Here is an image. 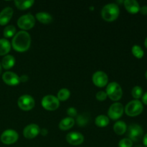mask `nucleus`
Segmentation results:
<instances>
[{"label":"nucleus","mask_w":147,"mask_h":147,"mask_svg":"<svg viewBox=\"0 0 147 147\" xmlns=\"http://www.w3.org/2000/svg\"><path fill=\"white\" fill-rule=\"evenodd\" d=\"M31 37L26 31H20L14 36L11 40V46L17 52L23 53L30 48Z\"/></svg>","instance_id":"f257e3e1"},{"label":"nucleus","mask_w":147,"mask_h":147,"mask_svg":"<svg viewBox=\"0 0 147 147\" xmlns=\"http://www.w3.org/2000/svg\"><path fill=\"white\" fill-rule=\"evenodd\" d=\"M119 12L120 10L117 4L113 3L106 4L101 10L102 18L107 22H113L118 18Z\"/></svg>","instance_id":"f03ea898"},{"label":"nucleus","mask_w":147,"mask_h":147,"mask_svg":"<svg viewBox=\"0 0 147 147\" xmlns=\"http://www.w3.org/2000/svg\"><path fill=\"white\" fill-rule=\"evenodd\" d=\"M144 109L143 103L139 100H133L129 102L125 107V113L131 117H135L142 113Z\"/></svg>","instance_id":"7ed1b4c3"},{"label":"nucleus","mask_w":147,"mask_h":147,"mask_svg":"<svg viewBox=\"0 0 147 147\" xmlns=\"http://www.w3.org/2000/svg\"><path fill=\"white\" fill-rule=\"evenodd\" d=\"M106 94L110 98L111 100L117 101L121 98L123 96V90L119 83L112 82L109 83L106 88Z\"/></svg>","instance_id":"20e7f679"},{"label":"nucleus","mask_w":147,"mask_h":147,"mask_svg":"<svg viewBox=\"0 0 147 147\" xmlns=\"http://www.w3.org/2000/svg\"><path fill=\"white\" fill-rule=\"evenodd\" d=\"M143 129L137 123H132L128 128V136L133 142H139L143 138Z\"/></svg>","instance_id":"39448f33"},{"label":"nucleus","mask_w":147,"mask_h":147,"mask_svg":"<svg viewBox=\"0 0 147 147\" xmlns=\"http://www.w3.org/2000/svg\"><path fill=\"white\" fill-rule=\"evenodd\" d=\"M35 24V18L31 14L21 16L17 20V25L20 29L28 30L32 28Z\"/></svg>","instance_id":"423d86ee"},{"label":"nucleus","mask_w":147,"mask_h":147,"mask_svg":"<svg viewBox=\"0 0 147 147\" xmlns=\"http://www.w3.org/2000/svg\"><path fill=\"white\" fill-rule=\"evenodd\" d=\"M42 106L47 111H55L60 106V100L55 96L47 95L43 97L42 100Z\"/></svg>","instance_id":"0eeeda50"},{"label":"nucleus","mask_w":147,"mask_h":147,"mask_svg":"<svg viewBox=\"0 0 147 147\" xmlns=\"http://www.w3.org/2000/svg\"><path fill=\"white\" fill-rule=\"evenodd\" d=\"M19 135L16 131L12 129L6 130L1 134L0 136V140L4 144L10 145L13 144L18 140Z\"/></svg>","instance_id":"6e6552de"},{"label":"nucleus","mask_w":147,"mask_h":147,"mask_svg":"<svg viewBox=\"0 0 147 147\" xmlns=\"http://www.w3.org/2000/svg\"><path fill=\"white\" fill-rule=\"evenodd\" d=\"M17 103L20 109L27 111L34 108L35 102L34 98L30 95H23L19 98Z\"/></svg>","instance_id":"1a4fd4ad"},{"label":"nucleus","mask_w":147,"mask_h":147,"mask_svg":"<svg viewBox=\"0 0 147 147\" xmlns=\"http://www.w3.org/2000/svg\"><path fill=\"white\" fill-rule=\"evenodd\" d=\"M123 111H124V108L123 105L121 103H113L109 108L108 115L112 120H118L121 117Z\"/></svg>","instance_id":"9d476101"},{"label":"nucleus","mask_w":147,"mask_h":147,"mask_svg":"<svg viewBox=\"0 0 147 147\" xmlns=\"http://www.w3.org/2000/svg\"><path fill=\"white\" fill-rule=\"evenodd\" d=\"M108 81H109V77L104 72L97 71L93 75V82L95 86L98 87H104L107 85Z\"/></svg>","instance_id":"9b49d317"},{"label":"nucleus","mask_w":147,"mask_h":147,"mask_svg":"<svg viewBox=\"0 0 147 147\" xmlns=\"http://www.w3.org/2000/svg\"><path fill=\"white\" fill-rule=\"evenodd\" d=\"M2 80L8 86H17L20 83V78L16 73L7 71L2 75Z\"/></svg>","instance_id":"f8f14e48"},{"label":"nucleus","mask_w":147,"mask_h":147,"mask_svg":"<svg viewBox=\"0 0 147 147\" xmlns=\"http://www.w3.org/2000/svg\"><path fill=\"white\" fill-rule=\"evenodd\" d=\"M40 129L38 125L32 123L24 128V131H23V135L26 139H32L35 138L40 134Z\"/></svg>","instance_id":"ddd939ff"},{"label":"nucleus","mask_w":147,"mask_h":147,"mask_svg":"<svg viewBox=\"0 0 147 147\" xmlns=\"http://www.w3.org/2000/svg\"><path fill=\"white\" fill-rule=\"evenodd\" d=\"M66 140L70 144L73 146H78L84 142V136L79 132H70L66 136Z\"/></svg>","instance_id":"4468645a"},{"label":"nucleus","mask_w":147,"mask_h":147,"mask_svg":"<svg viewBox=\"0 0 147 147\" xmlns=\"http://www.w3.org/2000/svg\"><path fill=\"white\" fill-rule=\"evenodd\" d=\"M13 13V9L9 7L1 10V11H0V25H6L12 17Z\"/></svg>","instance_id":"2eb2a0df"},{"label":"nucleus","mask_w":147,"mask_h":147,"mask_svg":"<svg viewBox=\"0 0 147 147\" xmlns=\"http://www.w3.org/2000/svg\"><path fill=\"white\" fill-rule=\"evenodd\" d=\"M124 7L127 10L128 12L131 14H136L140 10V6L139 2L136 0H125L123 1Z\"/></svg>","instance_id":"dca6fc26"},{"label":"nucleus","mask_w":147,"mask_h":147,"mask_svg":"<svg viewBox=\"0 0 147 147\" xmlns=\"http://www.w3.org/2000/svg\"><path fill=\"white\" fill-rule=\"evenodd\" d=\"M14 63H15V59L14 56L11 55H7L3 57L1 65L3 68L5 70H9L14 65Z\"/></svg>","instance_id":"f3484780"},{"label":"nucleus","mask_w":147,"mask_h":147,"mask_svg":"<svg viewBox=\"0 0 147 147\" xmlns=\"http://www.w3.org/2000/svg\"><path fill=\"white\" fill-rule=\"evenodd\" d=\"M75 124V120L73 118L67 117L63 119L59 123V128L63 131H67L71 129Z\"/></svg>","instance_id":"a211bd4d"},{"label":"nucleus","mask_w":147,"mask_h":147,"mask_svg":"<svg viewBox=\"0 0 147 147\" xmlns=\"http://www.w3.org/2000/svg\"><path fill=\"white\" fill-rule=\"evenodd\" d=\"M36 18L42 24H50L53 22V17L50 14L47 12H39L36 14Z\"/></svg>","instance_id":"6ab92c4d"},{"label":"nucleus","mask_w":147,"mask_h":147,"mask_svg":"<svg viewBox=\"0 0 147 147\" xmlns=\"http://www.w3.org/2000/svg\"><path fill=\"white\" fill-rule=\"evenodd\" d=\"M126 130H127V126L126 123L121 121H117L113 126V131L118 135L124 134L126 132Z\"/></svg>","instance_id":"aec40b11"},{"label":"nucleus","mask_w":147,"mask_h":147,"mask_svg":"<svg viewBox=\"0 0 147 147\" xmlns=\"http://www.w3.org/2000/svg\"><path fill=\"white\" fill-rule=\"evenodd\" d=\"M11 50L10 42L6 39H0V56L6 55Z\"/></svg>","instance_id":"412c9836"},{"label":"nucleus","mask_w":147,"mask_h":147,"mask_svg":"<svg viewBox=\"0 0 147 147\" xmlns=\"http://www.w3.org/2000/svg\"><path fill=\"white\" fill-rule=\"evenodd\" d=\"M34 1L33 0H25V1H14V4L16 7L21 10H25L30 8L34 4Z\"/></svg>","instance_id":"4be33fe9"},{"label":"nucleus","mask_w":147,"mask_h":147,"mask_svg":"<svg viewBox=\"0 0 147 147\" xmlns=\"http://www.w3.org/2000/svg\"><path fill=\"white\" fill-rule=\"evenodd\" d=\"M95 123L98 127H106L109 123V119L105 115H100L97 116L95 120Z\"/></svg>","instance_id":"5701e85b"},{"label":"nucleus","mask_w":147,"mask_h":147,"mask_svg":"<svg viewBox=\"0 0 147 147\" xmlns=\"http://www.w3.org/2000/svg\"><path fill=\"white\" fill-rule=\"evenodd\" d=\"M70 96V92L68 89L63 88L60 89L59 92L57 93V99L61 101H65L67 100Z\"/></svg>","instance_id":"b1692460"},{"label":"nucleus","mask_w":147,"mask_h":147,"mask_svg":"<svg viewBox=\"0 0 147 147\" xmlns=\"http://www.w3.org/2000/svg\"><path fill=\"white\" fill-rule=\"evenodd\" d=\"M131 52L134 56H135L138 59L142 58L144 55V52L143 49L140 46L138 45H135L132 47Z\"/></svg>","instance_id":"393cba45"},{"label":"nucleus","mask_w":147,"mask_h":147,"mask_svg":"<svg viewBox=\"0 0 147 147\" xmlns=\"http://www.w3.org/2000/svg\"><path fill=\"white\" fill-rule=\"evenodd\" d=\"M16 28L13 25H8L4 28L3 34L6 38H10L15 35Z\"/></svg>","instance_id":"a878e982"},{"label":"nucleus","mask_w":147,"mask_h":147,"mask_svg":"<svg viewBox=\"0 0 147 147\" xmlns=\"http://www.w3.org/2000/svg\"><path fill=\"white\" fill-rule=\"evenodd\" d=\"M131 95L134 98L135 100H139L143 96V89H142V87L139 86H135L132 89Z\"/></svg>","instance_id":"bb28decb"},{"label":"nucleus","mask_w":147,"mask_h":147,"mask_svg":"<svg viewBox=\"0 0 147 147\" xmlns=\"http://www.w3.org/2000/svg\"><path fill=\"white\" fill-rule=\"evenodd\" d=\"M76 121H77L78 126L83 127V126H86L87 123H88V117L87 115L80 114L77 117Z\"/></svg>","instance_id":"cd10ccee"},{"label":"nucleus","mask_w":147,"mask_h":147,"mask_svg":"<svg viewBox=\"0 0 147 147\" xmlns=\"http://www.w3.org/2000/svg\"><path fill=\"white\" fill-rule=\"evenodd\" d=\"M133 142L129 138H125L121 139L119 143V147H132Z\"/></svg>","instance_id":"c85d7f7f"},{"label":"nucleus","mask_w":147,"mask_h":147,"mask_svg":"<svg viewBox=\"0 0 147 147\" xmlns=\"http://www.w3.org/2000/svg\"><path fill=\"white\" fill-rule=\"evenodd\" d=\"M96 98L97 100H98L99 101H103L106 99L107 98V94H106V92L104 91H99L96 93Z\"/></svg>","instance_id":"c756f323"},{"label":"nucleus","mask_w":147,"mask_h":147,"mask_svg":"<svg viewBox=\"0 0 147 147\" xmlns=\"http://www.w3.org/2000/svg\"><path fill=\"white\" fill-rule=\"evenodd\" d=\"M67 113L69 115V116H70V117L73 118L77 115L78 112H77V110H76L75 108L70 107L67 110Z\"/></svg>","instance_id":"7c9ffc66"},{"label":"nucleus","mask_w":147,"mask_h":147,"mask_svg":"<svg viewBox=\"0 0 147 147\" xmlns=\"http://www.w3.org/2000/svg\"><path fill=\"white\" fill-rule=\"evenodd\" d=\"M141 13L144 15H147V5H144L143 7H140V10H139Z\"/></svg>","instance_id":"2f4dec72"},{"label":"nucleus","mask_w":147,"mask_h":147,"mask_svg":"<svg viewBox=\"0 0 147 147\" xmlns=\"http://www.w3.org/2000/svg\"><path fill=\"white\" fill-rule=\"evenodd\" d=\"M142 102H143L144 104L146 105L147 106V92H146V93L142 96Z\"/></svg>","instance_id":"473e14b6"},{"label":"nucleus","mask_w":147,"mask_h":147,"mask_svg":"<svg viewBox=\"0 0 147 147\" xmlns=\"http://www.w3.org/2000/svg\"><path fill=\"white\" fill-rule=\"evenodd\" d=\"M20 82H26L28 80V77L26 75H23V76H22V77H20Z\"/></svg>","instance_id":"72a5a7b5"},{"label":"nucleus","mask_w":147,"mask_h":147,"mask_svg":"<svg viewBox=\"0 0 147 147\" xmlns=\"http://www.w3.org/2000/svg\"><path fill=\"white\" fill-rule=\"evenodd\" d=\"M143 144L145 146L147 147V133L143 137Z\"/></svg>","instance_id":"f704fd0d"},{"label":"nucleus","mask_w":147,"mask_h":147,"mask_svg":"<svg viewBox=\"0 0 147 147\" xmlns=\"http://www.w3.org/2000/svg\"><path fill=\"white\" fill-rule=\"evenodd\" d=\"M40 133H41V134L43 135V136H44V135L45 136V135L47 134V129H42L41 131H40Z\"/></svg>","instance_id":"c9c22d12"},{"label":"nucleus","mask_w":147,"mask_h":147,"mask_svg":"<svg viewBox=\"0 0 147 147\" xmlns=\"http://www.w3.org/2000/svg\"><path fill=\"white\" fill-rule=\"evenodd\" d=\"M144 45H145V47H146L147 48V37L146 39H145V41H144Z\"/></svg>","instance_id":"e433bc0d"},{"label":"nucleus","mask_w":147,"mask_h":147,"mask_svg":"<svg viewBox=\"0 0 147 147\" xmlns=\"http://www.w3.org/2000/svg\"><path fill=\"white\" fill-rule=\"evenodd\" d=\"M2 67H1V63H0V75H1V70H2Z\"/></svg>","instance_id":"4c0bfd02"},{"label":"nucleus","mask_w":147,"mask_h":147,"mask_svg":"<svg viewBox=\"0 0 147 147\" xmlns=\"http://www.w3.org/2000/svg\"><path fill=\"white\" fill-rule=\"evenodd\" d=\"M145 77H146V78L147 79V70L146 71V73H145Z\"/></svg>","instance_id":"58836bf2"},{"label":"nucleus","mask_w":147,"mask_h":147,"mask_svg":"<svg viewBox=\"0 0 147 147\" xmlns=\"http://www.w3.org/2000/svg\"><path fill=\"white\" fill-rule=\"evenodd\" d=\"M135 147H143V146H141V145H137V146H136Z\"/></svg>","instance_id":"ea45409f"},{"label":"nucleus","mask_w":147,"mask_h":147,"mask_svg":"<svg viewBox=\"0 0 147 147\" xmlns=\"http://www.w3.org/2000/svg\"><path fill=\"white\" fill-rule=\"evenodd\" d=\"M93 9H94V8H93V7H90V9L93 10Z\"/></svg>","instance_id":"a19ab883"}]
</instances>
